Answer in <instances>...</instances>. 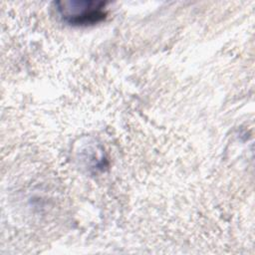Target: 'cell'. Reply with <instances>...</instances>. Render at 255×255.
<instances>
[{
    "instance_id": "6da1fadb",
    "label": "cell",
    "mask_w": 255,
    "mask_h": 255,
    "mask_svg": "<svg viewBox=\"0 0 255 255\" xmlns=\"http://www.w3.org/2000/svg\"><path fill=\"white\" fill-rule=\"evenodd\" d=\"M106 3L101 1L72 0L57 3L61 17L73 25L94 24L105 18Z\"/></svg>"
}]
</instances>
